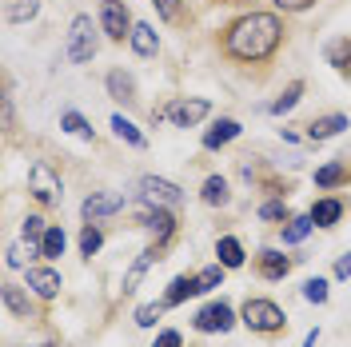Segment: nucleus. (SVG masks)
I'll list each match as a JSON object with an SVG mask.
<instances>
[{
    "instance_id": "f257e3e1",
    "label": "nucleus",
    "mask_w": 351,
    "mask_h": 347,
    "mask_svg": "<svg viewBox=\"0 0 351 347\" xmlns=\"http://www.w3.org/2000/svg\"><path fill=\"white\" fill-rule=\"evenodd\" d=\"M284 40V28L280 21L271 16V12H252V16H243L228 28V40L223 48L236 56V60H247V64H256V60H267L276 48Z\"/></svg>"
},
{
    "instance_id": "f03ea898",
    "label": "nucleus",
    "mask_w": 351,
    "mask_h": 347,
    "mask_svg": "<svg viewBox=\"0 0 351 347\" xmlns=\"http://www.w3.org/2000/svg\"><path fill=\"white\" fill-rule=\"evenodd\" d=\"M64 56L68 64H88L92 56H96V24H92V16H76L72 21V28H68V44H64Z\"/></svg>"
},
{
    "instance_id": "7ed1b4c3",
    "label": "nucleus",
    "mask_w": 351,
    "mask_h": 347,
    "mask_svg": "<svg viewBox=\"0 0 351 347\" xmlns=\"http://www.w3.org/2000/svg\"><path fill=\"white\" fill-rule=\"evenodd\" d=\"M243 324L252 327V331L276 335V331L287 327V315H284V307L271 304V300H247V304H243Z\"/></svg>"
},
{
    "instance_id": "20e7f679",
    "label": "nucleus",
    "mask_w": 351,
    "mask_h": 347,
    "mask_svg": "<svg viewBox=\"0 0 351 347\" xmlns=\"http://www.w3.org/2000/svg\"><path fill=\"white\" fill-rule=\"evenodd\" d=\"M28 192L36 195L40 204H60V195H64V184H60V176L52 172L44 160H36V164L28 168Z\"/></svg>"
},
{
    "instance_id": "39448f33",
    "label": "nucleus",
    "mask_w": 351,
    "mask_h": 347,
    "mask_svg": "<svg viewBox=\"0 0 351 347\" xmlns=\"http://www.w3.org/2000/svg\"><path fill=\"white\" fill-rule=\"evenodd\" d=\"M140 200L148 208H176L184 200V192L176 188L172 180H164V176H140Z\"/></svg>"
},
{
    "instance_id": "423d86ee",
    "label": "nucleus",
    "mask_w": 351,
    "mask_h": 347,
    "mask_svg": "<svg viewBox=\"0 0 351 347\" xmlns=\"http://www.w3.org/2000/svg\"><path fill=\"white\" fill-rule=\"evenodd\" d=\"M100 28L108 32L112 40H124V36H132V16H128V8L120 4V0H104L100 4Z\"/></svg>"
},
{
    "instance_id": "0eeeda50",
    "label": "nucleus",
    "mask_w": 351,
    "mask_h": 347,
    "mask_svg": "<svg viewBox=\"0 0 351 347\" xmlns=\"http://www.w3.org/2000/svg\"><path fill=\"white\" fill-rule=\"evenodd\" d=\"M164 112H168V120H172L176 128H196L199 120L212 112V104H208V100H199V96H192V100H172Z\"/></svg>"
},
{
    "instance_id": "6e6552de",
    "label": "nucleus",
    "mask_w": 351,
    "mask_h": 347,
    "mask_svg": "<svg viewBox=\"0 0 351 347\" xmlns=\"http://www.w3.org/2000/svg\"><path fill=\"white\" fill-rule=\"evenodd\" d=\"M232 324H236V315H232V307L223 304V300H216V304H208L196 311V331H204V335L232 331Z\"/></svg>"
},
{
    "instance_id": "1a4fd4ad",
    "label": "nucleus",
    "mask_w": 351,
    "mask_h": 347,
    "mask_svg": "<svg viewBox=\"0 0 351 347\" xmlns=\"http://www.w3.org/2000/svg\"><path fill=\"white\" fill-rule=\"evenodd\" d=\"M124 208V195L120 192H92L80 204V212H84V219H104V216H112V212H120Z\"/></svg>"
},
{
    "instance_id": "9d476101",
    "label": "nucleus",
    "mask_w": 351,
    "mask_h": 347,
    "mask_svg": "<svg viewBox=\"0 0 351 347\" xmlns=\"http://www.w3.org/2000/svg\"><path fill=\"white\" fill-rule=\"evenodd\" d=\"M160 260H164V256H160V243H152V248H144V252L136 256V263H132L128 272H124V296H132V291L140 287V280L148 276V267H152V263H160Z\"/></svg>"
},
{
    "instance_id": "9b49d317",
    "label": "nucleus",
    "mask_w": 351,
    "mask_h": 347,
    "mask_svg": "<svg viewBox=\"0 0 351 347\" xmlns=\"http://www.w3.org/2000/svg\"><path fill=\"white\" fill-rule=\"evenodd\" d=\"M28 287L40 300H56L60 296V272H52V267H28Z\"/></svg>"
},
{
    "instance_id": "f8f14e48",
    "label": "nucleus",
    "mask_w": 351,
    "mask_h": 347,
    "mask_svg": "<svg viewBox=\"0 0 351 347\" xmlns=\"http://www.w3.org/2000/svg\"><path fill=\"white\" fill-rule=\"evenodd\" d=\"M144 228H148V232H152V239L164 248V243L176 236V216L168 212V208H152V212L144 216Z\"/></svg>"
},
{
    "instance_id": "ddd939ff",
    "label": "nucleus",
    "mask_w": 351,
    "mask_h": 347,
    "mask_svg": "<svg viewBox=\"0 0 351 347\" xmlns=\"http://www.w3.org/2000/svg\"><path fill=\"white\" fill-rule=\"evenodd\" d=\"M348 128V116L343 112H331V116H319V120H311L307 124V140H331V136H339V132Z\"/></svg>"
},
{
    "instance_id": "4468645a",
    "label": "nucleus",
    "mask_w": 351,
    "mask_h": 347,
    "mask_svg": "<svg viewBox=\"0 0 351 347\" xmlns=\"http://www.w3.org/2000/svg\"><path fill=\"white\" fill-rule=\"evenodd\" d=\"M236 136H240V120H219L216 128L204 132V148H212V152H216V148H223V144H232Z\"/></svg>"
},
{
    "instance_id": "2eb2a0df",
    "label": "nucleus",
    "mask_w": 351,
    "mask_h": 347,
    "mask_svg": "<svg viewBox=\"0 0 351 347\" xmlns=\"http://www.w3.org/2000/svg\"><path fill=\"white\" fill-rule=\"evenodd\" d=\"M128 40H132V52L136 56H156V48H160V36H156L152 24H136Z\"/></svg>"
},
{
    "instance_id": "dca6fc26",
    "label": "nucleus",
    "mask_w": 351,
    "mask_h": 347,
    "mask_svg": "<svg viewBox=\"0 0 351 347\" xmlns=\"http://www.w3.org/2000/svg\"><path fill=\"white\" fill-rule=\"evenodd\" d=\"M287 272H291V260L287 256H280V252H260V276L263 280H284Z\"/></svg>"
},
{
    "instance_id": "f3484780",
    "label": "nucleus",
    "mask_w": 351,
    "mask_h": 347,
    "mask_svg": "<svg viewBox=\"0 0 351 347\" xmlns=\"http://www.w3.org/2000/svg\"><path fill=\"white\" fill-rule=\"evenodd\" d=\"M108 92H112V100H124V104H132L136 100V80H132L128 72H108Z\"/></svg>"
},
{
    "instance_id": "a211bd4d",
    "label": "nucleus",
    "mask_w": 351,
    "mask_h": 347,
    "mask_svg": "<svg viewBox=\"0 0 351 347\" xmlns=\"http://www.w3.org/2000/svg\"><path fill=\"white\" fill-rule=\"evenodd\" d=\"M307 216L315 219V228H331V224H339V216H343V204L339 200H319Z\"/></svg>"
},
{
    "instance_id": "6ab92c4d",
    "label": "nucleus",
    "mask_w": 351,
    "mask_h": 347,
    "mask_svg": "<svg viewBox=\"0 0 351 347\" xmlns=\"http://www.w3.org/2000/svg\"><path fill=\"white\" fill-rule=\"evenodd\" d=\"M36 12H40V0H8L4 21H8V24H28Z\"/></svg>"
},
{
    "instance_id": "aec40b11",
    "label": "nucleus",
    "mask_w": 351,
    "mask_h": 347,
    "mask_svg": "<svg viewBox=\"0 0 351 347\" xmlns=\"http://www.w3.org/2000/svg\"><path fill=\"white\" fill-rule=\"evenodd\" d=\"M188 296H196V276H176V280L168 283V296H164V304L176 307V304H184Z\"/></svg>"
},
{
    "instance_id": "412c9836",
    "label": "nucleus",
    "mask_w": 351,
    "mask_h": 347,
    "mask_svg": "<svg viewBox=\"0 0 351 347\" xmlns=\"http://www.w3.org/2000/svg\"><path fill=\"white\" fill-rule=\"evenodd\" d=\"M216 256L223 267H243V248H240V239L236 236H223L216 243Z\"/></svg>"
},
{
    "instance_id": "4be33fe9",
    "label": "nucleus",
    "mask_w": 351,
    "mask_h": 347,
    "mask_svg": "<svg viewBox=\"0 0 351 347\" xmlns=\"http://www.w3.org/2000/svg\"><path fill=\"white\" fill-rule=\"evenodd\" d=\"M112 132H116V136H120V140H128L132 148H144V144H148V140H144V132L136 128V124H132V120H124V116H120V112H116V116H112Z\"/></svg>"
},
{
    "instance_id": "5701e85b",
    "label": "nucleus",
    "mask_w": 351,
    "mask_h": 347,
    "mask_svg": "<svg viewBox=\"0 0 351 347\" xmlns=\"http://www.w3.org/2000/svg\"><path fill=\"white\" fill-rule=\"evenodd\" d=\"M4 307H8L12 315H21V320H28V315H32V300L24 296L21 287H12V283L4 287Z\"/></svg>"
},
{
    "instance_id": "b1692460",
    "label": "nucleus",
    "mask_w": 351,
    "mask_h": 347,
    "mask_svg": "<svg viewBox=\"0 0 351 347\" xmlns=\"http://www.w3.org/2000/svg\"><path fill=\"white\" fill-rule=\"evenodd\" d=\"M64 248H68V236L60 232V228H48L40 239V256H48V260H56V256H64Z\"/></svg>"
},
{
    "instance_id": "393cba45",
    "label": "nucleus",
    "mask_w": 351,
    "mask_h": 347,
    "mask_svg": "<svg viewBox=\"0 0 351 347\" xmlns=\"http://www.w3.org/2000/svg\"><path fill=\"white\" fill-rule=\"evenodd\" d=\"M204 204H212V208H219V204H228V180L223 176H212V180H204Z\"/></svg>"
},
{
    "instance_id": "a878e982",
    "label": "nucleus",
    "mask_w": 351,
    "mask_h": 347,
    "mask_svg": "<svg viewBox=\"0 0 351 347\" xmlns=\"http://www.w3.org/2000/svg\"><path fill=\"white\" fill-rule=\"evenodd\" d=\"M315 228V219L311 216H295V219H287V228H284V243H300V239H307V232Z\"/></svg>"
},
{
    "instance_id": "bb28decb",
    "label": "nucleus",
    "mask_w": 351,
    "mask_h": 347,
    "mask_svg": "<svg viewBox=\"0 0 351 347\" xmlns=\"http://www.w3.org/2000/svg\"><path fill=\"white\" fill-rule=\"evenodd\" d=\"M348 180V164H324L319 172H315V184L319 188H335V184H343Z\"/></svg>"
},
{
    "instance_id": "cd10ccee",
    "label": "nucleus",
    "mask_w": 351,
    "mask_h": 347,
    "mask_svg": "<svg viewBox=\"0 0 351 347\" xmlns=\"http://www.w3.org/2000/svg\"><path fill=\"white\" fill-rule=\"evenodd\" d=\"M300 96H304V84H300V80H291V84L284 88V96H280V100L271 104V112H276V116H284V112H291L295 104H300Z\"/></svg>"
},
{
    "instance_id": "c85d7f7f",
    "label": "nucleus",
    "mask_w": 351,
    "mask_h": 347,
    "mask_svg": "<svg viewBox=\"0 0 351 347\" xmlns=\"http://www.w3.org/2000/svg\"><path fill=\"white\" fill-rule=\"evenodd\" d=\"M223 272H228L223 263H212V267H204V272L196 276V296H199V291H212V287H219V283H223Z\"/></svg>"
},
{
    "instance_id": "c756f323",
    "label": "nucleus",
    "mask_w": 351,
    "mask_h": 347,
    "mask_svg": "<svg viewBox=\"0 0 351 347\" xmlns=\"http://www.w3.org/2000/svg\"><path fill=\"white\" fill-rule=\"evenodd\" d=\"M60 128L72 132V136H80V140H92V128H88V120L80 112H64V116H60Z\"/></svg>"
},
{
    "instance_id": "7c9ffc66",
    "label": "nucleus",
    "mask_w": 351,
    "mask_h": 347,
    "mask_svg": "<svg viewBox=\"0 0 351 347\" xmlns=\"http://www.w3.org/2000/svg\"><path fill=\"white\" fill-rule=\"evenodd\" d=\"M100 243H104V232H100L96 224H88L84 232H80V252H84V256H96Z\"/></svg>"
},
{
    "instance_id": "2f4dec72",
    "label": "nucleus",
    "mask_w": 351,
    "mask_h": 347,
    "mask_svg": "<svg viewBox=\"0 0 351 347\" xmlns=\"http://www.w3.org/2000/svg\"><path fill=\"white\" fill-rule=\"evenodd\" d=\"M304 300L307 304H328V280H319V276L307 280L304 283Z\"/></svg>"
},
{
    "instance_id": "473e14b6",
    "label": "nucleus",
    "mask_w": 351,
    "mask_h": 347,
    "mask_svg": "<svg viewBox=\"0 0 351 347\" xmlns=\"http://www.w3.org/2000/svg\"><path fill=\"white\" fill-rule=\"evenodd\" d=\"M328 60H331L335 68H348V64H351V44H348V40H331V44H328Z\"/></svg>"
},
{
    "instance_id": "72a5a7b5",
    "label": "nucleus",
    "mask_w": 351,
    "mask_h": 347,
    "mask_svg": "<svg viewBox=\"0 0 351 347\" xmlns=\"http://www.w3.org/2000/svg\"><path fill=\"white\" fill-rule=\"evenodd\" d=\"M44 232H48V219L44 216H28L24 219V239H28V243H40Z\"/></svg>"
},
{
    "instance_id": "f704fd0d",
    "label": "nucleus",
    "mask_w": 351,
    "mask_h": 347,
    "mask_svg": "<svg viewBox=\"0 0 351 347\" xmlns=\"http://www.w3.org/2000/svg\"><path fill=\"white\" fill-rule=\"evenodd\" d=\"M164 307H168V304H164V300H160V304H144V307H140V311H136V324H140V327H152L156 320L164 315Z\"/></svg>"
},
{
    "instance_id": "c9c22d12",
    "label": "nucleus",
    "mask_w": 351,
    "mask_h": 347,
    "mask_svg": "<svg viewBox=\"0 0 351 347\" xmlns=\"http://www.w3.org/2000/svg\"><path fill=\"white\" fill-rule=\"evenodd\" d=\"M260 219H287V204L284 200H267L260 208Z\"/></svg>"
},
{
    "instance_id": "e433bc0d",
    "label": "nucleus",
    "mask_w": 351,
    "mask_h": 347,
    "mask_svg": "<svg viewBox=\"0 0 351 347\" xmlns=\"http://www.w3.org/2000/svg\"><path fill=\"white\" fill-rule=\"evenodd\" d=\"M164 21H180V0H152Z\"/></svg>"
},
{
    "instance_id": "4c0bfd02",
    "label": "nucleus",
    "mask_w": 351,
    "mask_h": 347,
    "mask_svg": "<svg viewBox=\"0 0 351 347\" xmlns=\"http://www.w3.org/2000/svg\"><path fill=\"white\" fill-rule=\"evenodd\" d=\"M152 347H184V335L180 331H160Z\"/></svg>"
},
{
    "instance_id": "58836bf2",
    "label": "nucleus",
    "mask_w": 351,
    "mask_h": 347,
    "mask_svg": "<svg viewBox=\"0 0 351 347\" xmlns=\"http://www.w3.org/2000/svg\"><path fill=\"white\" fill-rule=\"evenodd\" d=\"M311 4H315V0H276V8H284V12H304Z\"/></svg>"
},
{
    "instance_id": "ea45409f",
    "label": "nucleus",
    "mask_w": 351,
    "mask_h": 347,
    "mask_svg": "<svg viewBox=\"0 0 351 347\" xmlns=\"http://www.w3.org/2000/svg\"><path fill=\"white\" fill-rule=\"evenodd\" d=\"M335 280H351V252L335 260Z\"/></svg>"
},
{
    "instance_id": "a19ab883",
    "label": "nucleus",
    "mask_w": 351,
    "mask_h": 347,
    "mask_svg": "<svg viewBox=\"0 0 351 347\" xmlns=\"http://www.w3.org/2000/svg\"><path fill=\"white\" fill-rule=\"evenodd\" d=\"M24 263V248H8V267H21Z\"/></svg>"
},
{
    "instance_id": "79ce46f5",
    "label": "nucleus",
    "mask_w": 351,
    "mask_h": 347,
    "mask_svg": "<svg viewBox=\"0 0 351 347\" xmlns=\"http://www.w3.org/2000/svg\"><path fill=\"white\" fill-rule=\"evenodd\" d=\"M315 339H319V331H307V335H304V347H315Z\"/></svg>"
},
{
    "instance_id": "37998d69",
    "label": "nucleus",
    "mask_w": 351,
    "mask_h": 347,
    "mask_svg": "<svg viewBox=\"0 0 351 347\" xmlns=\"http://www.w3.org/2000/svg\"><path fill=\"white\" fill-rule=\"evenodd\" d=\"M40 347H52V344H40Z\"/></svg>"
}]
</instances>
